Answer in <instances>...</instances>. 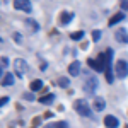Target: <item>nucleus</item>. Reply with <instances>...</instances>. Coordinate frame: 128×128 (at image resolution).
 I'll return each mask as SVG.
<instances>
[{"label":"nucleus","mask_w":128,"mask_h":128,"mask_svg":"<svg viewBox=\"0 0 128 128\" xmlns=\"http://www.w3.org/2000/svg\"><path fill=\"white\" fill-rule=\"evenodd\" d=\"M114 74H116L118 79H125L128 75V63L125 60H118V62H116V65H114Z\"/></svg>","instance_id":"20e7f679"},{"label":"nucleus","mask_w":128,"mask_h":128,"mask_svg":"<svg viewBox=\"0 0 128 128\" xmlns=\"http://www.w3.org/2000/svg\"><path fill=\"white\" fill-rule=\"evenodd\" d=\"M0 65H2V67H7V65H9V60H7V58H2V60H0Z\"/></svg>","instance_id":"5701e85b"},{"label":"nucleus","mask_w":128,"mask_h":128,"mask_svg":"<svg viewBox=\"0 0 128 128\" xmlns=\"http://www.w3.org/2000/svg\"><path fill=\"white\" fill-rule=\"evenodd\" d=\"M68 74L72 77H77L80 75V62H72L68 65Z\"/></svg>","instance_id":"0eeeda50"},{"label":"nucleus","mask_w":128,"mask_h":128,"mask_svg":"<svg viewBox=\"0 0 128 128\" xmlns=\"http://www.w3.org/2000/svg\"><path fill=\"white\" fill-rule=\"evenodd\" d=\"M99 38H101V31H94V32H92V40L98 41Z\"/></svg>","instance_id":"412c9836"},{"label":"nucleus","mask_w":128,"mask_h":128,"mask_svg":"<svg viewBox=\"0 0 128 128\" xmlns=\"http://www.w3.org/2000/svg\"><path fill=\"white\" fill-rule=\"evenodd\" d=\"M72 17H74L72 12H62V14H60V22H62V24H68L70 20H72Z\"/></svg>","instance_id":"f8f14e48"},{"label":"nucleus","mask_w":128,"mask_h":128,"mask_svg":"<svg viewBox=\"0 0 128 128\" xmlns=\"http://www.w3.org/2000/svg\"><path fill=\"white\" fill-rule=\"evenodd\" d=\"M55 128H68V123L67 121H56L55 123Z\"/></svg>","instance_id":"6ab92c4d"},{"label":"nucleus","mask_w":128,"mask_h":128,"mask_svg":"<svg viewBox=\"0 0 128 128\" xmlns=\"http://www.w3.org/2000/svg\"><path fill=\"white\" fill-rule=\"evenodd\" d=\"M0 41H2V38H0Z\"/></svg>","instance_id":"cd10ccee"},{"label":"nucleus","mask_w":128,"mask_h":128,"mask_svg":"<svg viewBox=\"0 0 128 128\" xmlns=\"http://www.w3.org/2000/svg\"><path fill=\"white\" fill-rule=\"evenodd\" d=\"M53 101H55V96H53V94H44V96L40 98V102L41 104H46V106H50Z\"/></svg>","instance_id":"9d476101"},{"label":"nucleus","mask_w":128,"mask_h":128,"mask_svg":"<svg viewBox=\"0 0 128 128\" xmlns=\"http://www.w3.org/2000/svg\"><path fill=\"white\" fill-rule=\"evenodd\" d=\"M0 77H2V68H0Z\"/></svg>","instance_id":"bb28decb"},{"label":"nucleus","mask_w":128,"mask_h":128,"mask_svg":"<svg viewBox=\"0 0 128 128\" xmlns=\"http://www.w3.org/2000/svg\"><path fill=\"white\" fill-rule=\"evenodd\" d=\"M70 38H72L74 41L82 40V38H84V31H77V32H72V34H70Z\"/></svg>","instance_id":"f3484780"},{"label":"nucleus","mask_w":128,"mask_h":128,"mask_svg":"<svg viewBox=\"0 0 128 128\" xmlns=\"http://www.w3.org/2000/svg\"><path fill=\"white\" fill-rule=\"evenodd\" d=\"M24 99H28V101H34V96L29 94V92H26V94H24Z\"/></svg>","instance_id":"4be33fe9"},{"label":"nucleus","mask_w":128,"mask_h":128,"mask_svg":"<svg viewBox=\"0 0 128 128\" xmlns=\"http://www.w3.org/2000/svg\"><path fill=\"white\" fill-rule=\"evenodd\" d=\"M14 41H17V43H20V41H22V38H20V34H17V32H16V34H14Z\"/></svg>","instance_id":"b1692460"},{"label":"nucleus","mask_w":128,"mask_h":128,"mask_svg":"<svg viewBox=\"0 0 128 128\" xmlns=\"http://www.w3.org/2000/svg\"><path fill=\"white\" fill-rule=\"evenodd\" d=\"M125 17H126L125 14H121V12H118V14H114V16H113V17L109 19V22H108V24H109V26H114V24H118L120 20H123Z\"/></svg>","instance_id":"1a4fd4ad"},{"label":"nucleus","mask_w":128,"mask_h":128,"mask_svg":"<svg viewBox=\"0 0 128 128\" xmlns=\"http://www.w3.org/2000/svg\"><path fill=\"white\" fill-rule=\"evenodd\" d=\"M114 38H116V41L118 43H121V44H126L128 43V32L125 29H116V32H114Z\"/></svg>","instance_id":"39448f33"},{"label":"nucleus","mask_w":128,"mask_h":128,"mask_svg":"<svg viewBox=\"0 0 128 128\" xmlns=\"http://www.w3.org/2000/svg\"><path fill=\"white\" fill-rule=\"evenodd\" d=\"M7 102H9V98H7V96H2V98H0V106H5Z\"/></svg>","instance_id":"aec40b11"},{"label":"nucleus","mask_w":128,"mask_h":128,"mask_svg":"<svg viewBox=\"0 0 128 128\" xmlns=\"http://www.w3.org/2000/svg\"><path fill=\"white\" fill-rule=\"evenodd\" d=\"M14 7L17 10H26V12H31V4L28 0H16L14 2Z\"/></svg>","instance_id":"423d86ee"},{"label":"nucleus","mask_w":128,"mask_h":128,"mask_svg":"<svg viewBox=\"0 0 128 128\" xmlns=\"http://www.w3.org/2000/svg\"><path fill=\"white\" fill-rule=\"evenodd\" d=\"M40 89H43V80L34 79L31 82V90H40Z\"/></svg>","instance_id":"4468645a"},{"label":"nucleus","mask_w":128,"mask_h":128,"mask_svg":"<svg viewBox=\"0 0 128 128\" xmlns=\"http://www.w3.org/2000/svg\"><path fill=\"white\" fill-rule=\"evenodd\" d=\"M14 84V75L12 74H5L4 75V79H2V86H5V87H9Z\"/></svg>","instance_id":"ddd939ff"},{"label":"nucleus","mask_w":128,"mask_h":128,"mask_svg":"<svg viewBox=\"0 0 128 128\" xmlns=\"http://www.w3.org/2000/svg\"><path fill=\"white\" fill-rule=\"evenodd\" d=\"M120 5H121V9L128 10V2H121V4H120Z\"/></svg>","instance_id":"393cba45"},{"label":"nucleus","mask_w":128,"mask_h":128,"mask_svg":"<svg viewBox=\"0 0 128 128\" xmlns=\"http://www.w3.org/2000/svg\"><path fill=\"white\" fill-rule=\"evenodd\" d=\"M74 108H75V111L79 113L80 116H92V111H90V108H89L87 101L86 99H77L75 102H74Z\"/></svg>","instance_id":"f03ea898"},{"label":"nucleus","mask_w":128,"mask_h":128,"mask_svg":"<svg viewBox=\"0 0 128 128\" xmlns=\"http://www.w3.org/2000/svg\"><path fill=\"white\" fill-rule=\"evenodd\" d=\"M43 128H55V125H44Z\"/></svg>","instance_id":"a878e982"},{"label":"nucleus","mask_w":128,"mask_h":128,"mask_svg":"<svg viewBox=\"0 0 128 128\" xmlns=\"http://www.w3.org/2000/svg\"><path fill=\"white\" fill-rule=\"evenodd\" d=\"M104 125L108 128H116L120 125V121H118V118L116 116H111V114H108L106 118H104Z\"/></svg>","instance_id":"6e6552de"},{"label":"nucleus","mask_w":128,"mask_h":128,"mask_svg":"<svg viewBox=\"0 0 128 128\" xmlns=\"http://www.w3.org/2000/svg\"><path fill=\"white\" fill-rule=\"evenodd\" d=\"M26 24H28V28H31L32 32H36V31L40 29V24H38V22H34L32 19H26Z\"/></svg>","instance_id":"2eb2a0df"},{"label":"nucleus","mask_w":128,"mask_h":128,"mask_svg":"<svg viewBox=\"0 0 128 128\" xmlns=\"http://www.w3.org/2000/svg\"><path fill=\"white\" fill-rule=\"evenodd\" d=\"M87 65L90 67V68H94L96 72H99V65H98V60H92V58H89L87 60Z\"/></svg>","instance_id":"a211bd4d"},{"label":"nucleus","mask_w":128,"mask_h":128,"mask_svg":"<svg viewBox=\"0 0 128 128\" xmlns=\"http://www.w3.org/2000/svg\"><path fill=\"white\" fill-rule=\"evenodd\" d=\"M98 77L94 75V74H90L89 70H84V92H87V94H94L96 92V89H98Z\"/></svg>","instance_id":"f257e3e1"},{"label":"nucleus","mask_w":128,"mask_h":128,"mask_svg":"<svg viewBox=\"0 0 128 128\" xmlns=\"http://www.w3.org/2000/svg\"><path fill=\"white\" fill-rule=\"evenodd\" d=\"M56 84H58L60 87H68L70 80L67 79V77H58V79H56Z\"/></svg>","instance_id":"dca6fc26"},{"label":"nucleus","mask_w":128,"mask_h":128,"mask_svg":"<svg viewBox=\"0 0 128 128\" xmlns=\"http://www.w3.org/2000/svg\"><path fill=\"white\" fill-rule=\"evenodd\" d=\"M104 106H106V102H104V99L102 98H96L94 99V109H96V111H102V109H104Z\"/></svg>","instance_id":"9b49d317"},{"label":"nucleus","mask_w":128,"mask_h":128,"mask_svg":"<svg viewBox=\"0 0 128 128\" xmlns=\"http://www.w3.org/2000/svg\"><path fill=\"white\" fill-rule=\"evenodd\" d=\"M14 70H16V75H17V77H24V75L29 72V65L22 58H17L14 62Z\"/></svg>","instance_id":"7ed1b4c3"}]
</instances>
